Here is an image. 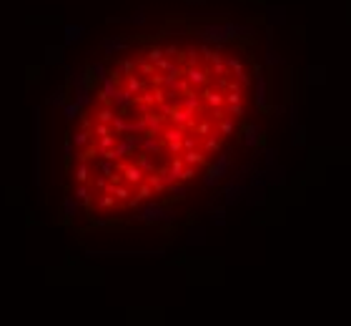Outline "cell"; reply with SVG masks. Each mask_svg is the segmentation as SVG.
Wrapping results in <instances>:
<instances>
[{"label": "cell", "mask_w": 351, "mask_h": 326, "mask_svg": "<svg viewBox=\"0 0 351 326\" xmlns=\"http://www.w3.org/2000/svg\"><path fill=\"white\" fill-rule=\"evenodd\" d=\"M78 33H83V28H68V40H78Z\"/></svg>", "instance_id": "6"}, {"label": "cell", "mask_w": 351, "mask_h": 326, "mask_svg": "<svg viewBox=\"0 0 351 326\" xmlns=\"http://www.w3.org/2000/svg\"><path fill=\"white\" fill-rule=\"evenodd\" d=\"M243 141H246V146H248V148H254V146L258 143V128H256V126H251V128H248V130H246V138H243Z\"/></svg>", "instance_id": "3"}, {"label": "cell", "mask_w": 351, "mask_h": 326, "mask_svg": "<svg viewBox=\"0 0 351 326\" xmlns=\"http://www.w3.org/2000/svg\"><path fill=\"white\" fill-rule=\"evenodd\" d=\"M228 163H231V161H228V156H221V158L216 161V166H213V173L218 176V179H223V173L228 171Z\"/></svg>", "instance_id": "2"}, {"label": "cell", "mask_w": 351, "mask_h": 326, "mask_svg": "<svg viewBox=\"0 0 351 326\" xmlns=\"http://www.w3.org/2000/svg\"><path fill=\"white\" fill-rule=\"evenodd\" d=\"M266 166H276V151H273V148H269V151H266Z\"/></svg>", "instance_id": "5"}, {"label": "cell", "mask_w": 351, "mask_h": 326, "mask_svg": "<svg viewBox=\"0 0 351 326\" xmlns=\"http://www.w3.org/2000/svg\"><path fill=\"white\" fill-rule=\"evenodd\" d=\"M76 201H88V188H85V186H78V188H76Z\"/></svg>", "instance_id": "4"}, {"label": "cell", "mask_w": 351, "mask_h": 326, "mask_svg": "<svg viewBox=\"0 0 351 326\" xmlns=\"http://www.w3.org/2000/svg\"><path fill=\"white\" fill-rule=\"evenodd\" d=\"M266 63H271V65H276V63H281V58H279V55H276L273 50H269V53H266Z\"/></svg>", "instance_id": "7"}, {"label": "cell", "mask_w": 351, "mask_h": 326, "mask_svg": "<svg viewBox=\"0 0 351 326\" xmlns=\"http://www.w3.org/2000/svg\"><path fill=\"white\" fill-rule=\"evenodd\" d=\"M256 103L258 108H266V81H263L261 73L256 76Z\"/></svg>", "instance_id": "1"}]
</instances>
